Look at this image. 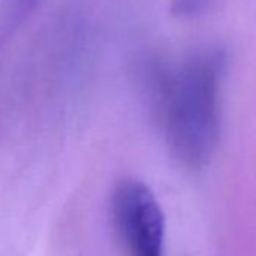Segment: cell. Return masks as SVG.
<instances>
[{
	"mask_svg": "<svg viewBox=\"0 0 256 256\" xmlns=\"http://www.w3.org/2000/svg\"><path fill=\"white\" fill-rule=\"evenodd\" d=\"M41 0H0V47H4L35 11Z\"/></svg>",
	"mask_w": 256,
	"mask_h": 256,
	"instance_id": "3",
	"label": "cell"
},
{
	"mask_svg": "<svg viewBox=\"0 0 256 256\" xmlns=\"http://www.w3.org/2000/svg\"><path fill=\"white\" fill-rule=\"evenodd\" d=\"M112 216L130 256H164L166 218L146 184L120 181L112 196Z\"/></svg>",
	"mask_w": 256,
	"mask_h": 256,
	"instance_id": "2",
	"label": "cell"
},
{
	"mask_svg": "<svg viewBox=\"0 0 256 256\" xmlns=\"http://www.w3.org/2000/svg\"><path fill=\"white\" fill-rule=\"evenodd\" d=\"M220 76L216 56H196L162 82L166 133L175 156L192 168L212 157L220 136Z\"/></svg>",
	"mask_w": 256,
	"mask_h": 256,
	"instance_id": "1",
	"label": "cell"
}]
</instances>
